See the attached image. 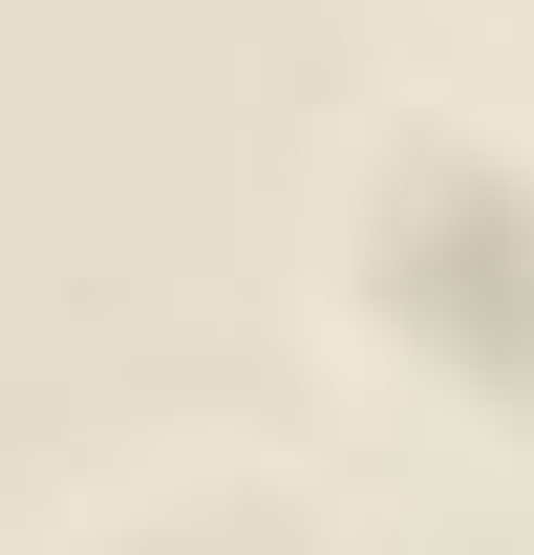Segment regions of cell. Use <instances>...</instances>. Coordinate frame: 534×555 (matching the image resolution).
Wrapping results in <instances>:
<instances>
[{
  "label": "cell",
  "instance_id": "6da1fadb",
  "mask_svg": "<svg viewBox=\"0 0 534 555\" xmlns=\"http://www.w3.org/2000/svg\"><path fill=\"white\" fill-rule=\"evenodd\" d=\"M364 343L428 385H534V171L406 150L364 193Z\"/></svg>",
  "mask_w": 534,
  "mask_h": 555
},
{
  "label": "cell",
  "instance_id": "7a4b0ae2",
  "mask_svg": "<svg viewBox=\"0 0 534 555\" xmlns=\"http://www.w3.org/2000/svg\"><path fill=\"white\" fill-rule=\"evenodd\" d=\"M129 555H278L257 513H171V534H129Z\"/></svg>",
  "mask_w": 534,
  "mask_h": 555
}]
</instances>
